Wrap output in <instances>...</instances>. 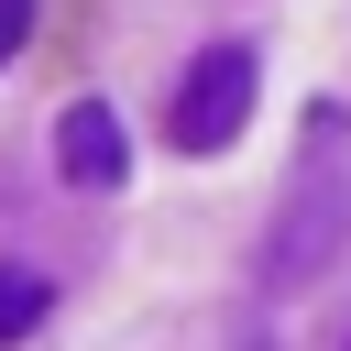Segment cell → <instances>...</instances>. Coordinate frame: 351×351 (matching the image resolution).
Instances as JSON below:
<instances>
[{
  "label": "cell",
  "instance_id": "6da1fadb",
  "mask_svg": "<svg viewBox=\"0 0 351 351\" xmlns=\"http://www.w3.org/2000/svg\"><path fill=\"white\" fill-rule=\"evenodd\" d=\"M351 241V121L340 110H307V154H296V186L274 197V230H263V285H318Z\"/></svg>",
  "mask_w": 351,
  "mask_h": 351
},
{
  "label": "cell",
  "instance_id": "7a4b0ae2",
  "mask_svg": "<svg viewBox=\"0 0 351 351\" xmlns=\"http://www.w3.org/2000/svg\"><path fill=\"white\" fill-rule=\"evenodd\" d=\"M252 121V55L241 44H208L186 77H176V110H165V143L176 154H230Z\"/></svg>",
  "mask_w": 351,
  "mask_h": 351
},
{
  "label": "cell",
  "instance_id": "3957f363",
  "mask_svg": "<svg viewBox=\"0 0 351 351\" xmlns=\"http://www.w3.org/2000/svg\"><path fill=\"white\" fill-rule=\"evenodd\" d=\"M55 176L88 186V197H110V186L132 176V132H121L110 99H66V121H55Z\"/></svg>",
  "mask_w": 351,
  "mask_h": 351
},
{
  "label": "cell",
  "instance_id": "277c9868",
  "mask_svg": "<svg viewBox=\"0 0 351 351\" xmlns=\"http://www.w3.org/2000/svg\"><path fill=\"white\" fill-rule=\"evenodd\" d=\"M44 307H55V285H44L33 263H0V351H11V340H33V329H44Z\"/></svg>",
  "mask_w": 351,
  "mask_h": 351
},
{
  "label": "cell",
  "instance_id": "5b68a950",
  "mask_svg": "<svg viewBox=\"0 0 351 351\" xmlns=\"http://www.w3.org/2000/svg\"><path fill=\"white\" fill-rule=\"evenodd\" d=\"M22 44H33V0H0V66H11Z\"/></svg>",
  "mask_w": 351,
  "mask_h": 351
}]
</instances>
